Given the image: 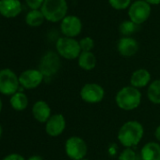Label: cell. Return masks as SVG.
<instances>
[{"mask_svg":"<svg viewBox=\"0 0 160 160\" xmlns=\"http://www.w3.org/2000/svg\"><path fill=\"white\" fill-rule=\"evenodd\" d=\"M144 136V128L141 123L136 120L125 122L119 129L117 138L119 142L124 148H134L142 140Z\"/></svg>","mask_w":160,"mask_h":160,"instance_id":"6da1fadb","label":"cell"},{"mask_svg":"<svg viewBox=\"0 0 160 160\" xmlns=\"http://www.w3.org/2000/svg\"><path fill=\"white\" fill-rule=\"evenodd\" d=\"M141 99L142 94L140 89L131 85L121 88L115 96L116 105L125 112H131L138 109L141 103Z\"/></svg>","mask_w":160,"mask_h":160,"instance_id":"7a4b0ae2","label":"cell"},{"mask_svg":"<svg viewBox=\"0 0 160 160\" xmlns=\"http://www.w3.org/2000/svg\"><path fill=\"white\" fill-rule=\"evenodd\" d=\"M41 10L49 22H60L67 15L69 5L67 0H44Z\"/></svg>","mask_w":160,"mask_h":160,"instance_id":"3957f363","label":"cell"},{"mask_svg":"<svg viewBox=\"0 0 160 160\" xmlns=\"http://www.w3.org/2000/svg\"><path fill=\"white\" fill-rule=\"evenodd\" d=\"M55 48L58 55L66 60L77 59L82 52L79 45V40L74 38H68L64 36L58 38Z\"/></svg>","mask_w":160,"mask_h":160,"instance_id":"277c9868","label":"cell"},{"mask_svg":"<svg viewBox=\"0 0 160 160\" xmlns=\"http://www.w3.org/2000/svg\"><path fill=\"white\" fill-rule=\"evenodd\" d=\"M128 19L138 25L147 22L152 14V6L144 0H136L132 2L127 9Z\"/></svg>","mask_w":160,"mask_h":160,"instance_id":"5b68a950","label":"cell"},{"mask_svg":"<svg viewBox=\"0 0 160 160\" xmlns=\"http://www.w3.org/2000/svg\"><path fill=\"white\" fill-rule=\"evenodd\" d=\"M61 67V57L57 52L48 51L41 58L39 69L44 78H50L57 74Z\"/></svg>","mask_w":160,"mask_h":160,"instance_id":"8992f818","label":"cell"},{"mask_svg":"<svg viewBox=\"0 0 160 160\" xmlns=\"http://www.w3.org/2000/svg\"><path fill=\"white\" fill-rule=\"evenodd\" d=\"M64 149L66 156L72 160L83 159L88 153V145L86 142L78 136H73L67 139Z\"/></svg>","mask_w":160,"mask_h":160,"instance_id":"52a82bcc","label":"cell"},{"mask_svg":"<svg viewBox=\"0 0 160 160\" xmlns=\"http://www.w3.org/2000/svg\"><path fill=\"white\" fill-rule=\"evenodd\" d=\"M20 89L19 76L10 68L0 70V93L5 96H12Z\"/></svg>","mask_w":160,"mask_h":160,"instance_id":"ba28073f","label":"cell"},{"mask_svg":"<svg viewBox=\"0 0 160 160\" xmlns=\"http://www.w3.org/2000/svg\"><path fill=\"white\" fill-rule=\"evenodd\" d=\"M81 99L89 104L100 103L105 98V89L102 85L96 82L85 83L79 92Z\"/></svg>","mask_w":160,"mask_h":160,"instance_id":"9c48e42d","label":"cell"},{"mask_svg":"<svg viewBox=\"0 0 160 160\" xmlns=\"http://www.w3.org/2000/svg\"><path fill=\"white\" fill-rule=\"evenodd\" d=\"M59 29L62 36L76 38L83 30V22L78 16L68 14L59 22Z\"/></svg>","mask_w":160,"mask_h":160,"instance_id":"30bf717a","label":"cell"},{"mask_svg":"<svg viewBox=\"0 0 160 160\" xmlns=\"http://www.w3.org/2000/svg\"><path fill=\"white\" fill-rule=\"evenodd\" d=\"M44 80L43 74L40 71V69L29 68L23 71L19 76L20 86L24 89L31 90L39 87Z\"/></svg>","mask_w":160,"mask_h":160,"instance_id":"8fae6325","label":"cell"},{"mask_svg":"<svg viewBox=\"0 0 160 160\" xmlns=\"http://www.w3.org/2000/svg\"><path fill=\"white\" fill-rule=\"evenodd\" d=\"M66 128V119L61 113L52 114L45 123V132L50 137H58L61 135Z\"/></svg>","mask_w":160,"mask_h":160,"instance_id":"7c38bea8","label":"cell"},{"mask_svg":"<svg viewBox=\"0 0 160 160\" xmlns=\"http://www.w3.org/2000/svg\"><path fill=\"white\" fill-rule=\"evenodd\" d=\"M139 41L133 37H122L117 42V51L123 57H132L139 52Z\"/></svg>","mask_w":160,"mask_h":160,"instance_id":"4fadbf2b","label":"cell"},{"mask_svg":"<svg viewBox=\"0 0 160 160\" xmlns=\"http://www.w3.org/2000/svg\"><path fill=\"white\" fill-rule=\"evenodd\" d=\"M23 10L20 0H0V15L11 19L17 17Z\"/></svg>","mask_w":160,"mask_h":160,"instance_id":"5bb4252c","label":"cell"},{"mask_svg":"<svg viewBox=\"0 0 160 160\" xmlns=\"http://www.w3.org/2000/svg\"><path fill=\"white\" fill-rule=\"evenodd\" d=\"M152 82V75L150 71L146 68H138L136 69L130 77V85L141 89L148 86Z\"/></svg>","mask_w":160,"mask_h":160,"instance_id":"9a60e30c","label":"cell"},{"mask_svg":"<svg viewBox=\"0 0 160 160\" xmlns=\"http://www.w3.org/2000/svg\"><path fill=\"white\" fill-rule=\"evenodd\" d=\"M32 115L39 123H46L51 117V108L44 100H38L32 107Z\"/></svg>","mask_w":160,"mask_h":160,"instance_id":"2e32d148","label":"cell"},{"mask_svg":"<svg viewBox=\"0 0 160 160\" xmlns=\"http://www.w3.org/2000/svg\"><path fill=\"white\" fill-rule=\"evenodd\" d=\"M141 160H160V143L149 142L141 150Z\"/></svg>","mask_w":160,"mask_h":160,"instance_id":"e0dca14e","label":"cell"},{"mask_svg":"<svg viewBox=\"0 0 160 160\" xmlns=\"http://www.w3.org/2000/svg\"><path fill=\"white\" fill-rule=\"evenodd\" d=\"M77 64L81 69L85 71H91L95 68L97 65V59L92 52H81L77 58Z\"/></svg>","mask_w":160,"mask_h":160,"instance_id":"ac0fdd59","label":"cell"},{"mask_svg":"<svg viewBox=\"0 0 160 160\" xmlns=\"http://www.w3.org/2000/svg\"><path fill=\"white\" fill-rule=\"evenodd\" d=\"M9 104L13 110L17 112H22L25 110L28 106V98L22 91H18L10 97Z\"/></svg>","mask_w":160,"mask_h":160,"instance_id":"d6986e66","label":"cell"},{"mask_svg":"<svg viewBox=\"0 0 160 160\" xmlns=\"http://www.w3.org/2000/svg\"><path fill=\"white\" fill-rule=\"evenodd\" d=\"M45 21V18L41 9H30L25 17V22L30 27H39Z\"/></svg>","mask_w":160,"mask_h":160,"instance_id":"ffe728a7","label":"cell"},{"mask_svg":"<svg viewBox=\"0 0 160 160\" xmlns=\"http://www.w3.org/2000/svg\"><path fill=\"white\" fill-rule=\"evenodd\" d=\"M147 98L150 102L156 105L160 104V80H155L147 86Z\"/></svg>","mask_w":160,"mask_h":160,"instance_id":"44dd1931","label":"cell"},{"mask_svg":"<svg viewBox=\"0 0 160 160\" xmlns=\"http://www.w3.org/2000/svg\"><path fill=\"white\" fill-rule=\"evenodd\" d=\"M138 24L133 22L131 20H124L119 25V32L123 37H132L138 30H139Z\"/></svg>","mask_w":160,"mask_h":160,"instance_id":"7402d4cb","label":"cell"},{"mask_svg":"<svg viewBox=\"0 0 160 160\" xmlns=\"http://www.w3.org/2000/svg\"><path fill=\"white\" fill-rule=\"evenodd\" d=\"M109 6L115 10H125L128 9L132 4V0H108Z\"/></svg>","mask_w":160,"mask_h":160,"instance_id":"603a6c76","label":"cell"},{"mask_svg":"<svg viewBox=\"0 0 160 160\" xmlns=\"http://www.w3.org/2000/svg\"><path fill=\"white\" fill-rule=\"evenodd\" d=\"M79 45H80L82 52H92V50L95 46V43H94L93 38L86 36L79 39Z\"/></svg>","mask_w":160,"mask_h":160,"instance_id":"cb8c5ba5","label":"cell"},{"mask_svg":"<svg viewBox=\"0 0 160 160\" xmlns=\"http://www.w3.org/2000/svg\"><path fill=\"white\" fill-rule=\"evenodd\" d=\"M119 160H137L138 157L133 148H124L119 155Z\"/></svg>","mask_w":160,"mask_h":160,"instance_id":"d4e9b609","label":"cell"},{"mask_svg":"<svg viewBox=\"0 0 160 160\" xmlns=\"http://www.w3.org/2000/svg\"><path fill=\"white\" fill-rule=\"evenodd\" d=\"M29 9H41L44 0H25Z\"/></svg>","mask_w":160,"mask_h":160,"instance_id":"484cf974","label":"cell"},{"mask_svg":"<svg viewBox=\"0 0 160 160\" xmlns=\"http://www.w3.org/2000/svg\"><path fill=\"white\" fill-rule=\"evenodd\" d=\"M2 160H26L23 156L19 155V154H10L8 155L7 157H5Z\"/></svg>","mask_w":160,"mask_h":160,"instance_id":"4316f807","label":"cell"},{"mask_svg":"<svg viewBox=\"0 0 160 160\" xmlns=\"http://www.w3.org/2000/svg\"><path fill=\"white\" fill-rule=\"evenodd\" d=\"M108 153H109L110 156H115L116 153L118 152V146H117V144H115V143L110 144L108 146Z\"/></svg>","mask_w":160,"mask_h":160,"instance_id":"83f0119b","label":"cell"},{"mask_svg":"<svg viewBox=\"0 0 160 160\" xmlns=\"http://www.w3.org/2000/svg\"><path fill=\"white\" fill-rule=\"evenodd\" d=\"M155 138L157 139V142H160V125L156 128V130H155Z\"/></svg>","mask_w":160,"mask_h":160,"instance_id":"f1b7e54d","label":"cell"},{"mask_svg":"<svg viewBox=\"0 0 160 160\" xmlns=\"http://www.w3.org/2000/svg\"><path fill=\"white\" fill-rule=\"evenodd\" d=\"M144 1H146L151 6H157V5L160 4V0H144Z\"/></svg>","mask_w":160,"mask_h":160,"instance_id":"f546056e","label":"cell"},{"mask_svg":"<svg viewBox=\"0 0 160 160\" xmlns=\"http://www.w3.org/2000/svg\"><path fill=\"white\" fill-rule=\"evenodd\" d=\"M26 160H44V159H43V158H42V157H41V156H32V157L28 158Z\"/></svg>","mask_w":160,"mask_h":160,"instance_id":"4dcf8cb0","label":"cell"},{"mask_svg":"<svg viewBox=\"0 0 160 160\" xmlns=\"http://www.w3.org/2000/svg\"><path fill=\"white\" fill-rule=\"evenodd\" d=\"M2 108H3V103H2V100H1V98H0V112H1V111H2Z\"/></svg>","mask_w":160,"mask_h":160,"instance_id":"1f68e13d","label":"cell"},{"mask_svg":"<svg viewBox=\"0 0 160 160\" xmlns=\"http://www.w3.org/2000/svg\"><path fill=\"white\" fill-rule=\"evenodd\" d=\"M1 136H2V127L0 125V139H1Z\"/></svg>","mask_w":160,"mask_h":160,"instance_id":"d6a6232c","label":"cell"},{"mask_svg":"<svg viewBox=\"0 0 160 160\" xmlns=\"http://www.w3.org/2000/svg\"><path fill=\"white\" fill-rule=\"evenodd\" d=\"M80 160H90V159H88V158H83V159H80Z\"/></svg>","mask_w":160,"mask_h":160,"instance_id":"836d02e7","label":"cell"}]
</instances>
